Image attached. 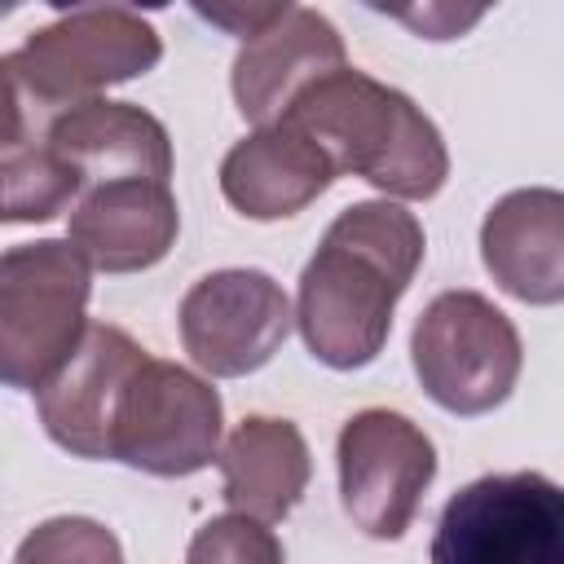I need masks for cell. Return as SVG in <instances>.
Segmentation results:
<instances>
[{"mask_svg": "<svg viewBox=\"0 0 564 564\" xmlns=\"http://www.w3.org/2000/svg\"><path fill=\"white\" fill-rule=\"evenodd\" d=\"M44 141L79 176V194L110 181H159L172 176L167 128L132 101H84L62 110Z\"/></svg>", "mask_w": 564, "mask_h": 564, "instance_id": "12", "label": "cell"}, {"mask_svg": "<svg viewBox=\"0 0 564 564\" xmlns=\"http://www.w3.org/2000/svg\"><path fill=\"white\" fill-rule=\"evenodd\" d=\"M207 22H216V26H225V31H234V35H256L264 22H273L278 13H282V4H225V9H198Z\"/></svg>", "mask_w": 564, "mask_h": 564, "instance_id": "21", "label": "cell"}, {"mask_svg": "<svg viewBox=\"0 0 564 564\" xmlns=\"http://www.w3.org/2000/svg\"><path fill=\"white\" fill-rule=\"evenodd\" d=\"M31 141H44V128L35 123V115H31L26 97H22L9 62L0 57V154H13L22 145H31Z\"/></svg>", "mask_w": 564, "mask_h": 564, "instance_id": "20", "label": "cell"}, {"mask_svg": "<svg viewBox=\"0 0 564 564\" xmlns=\"http://www.w3.org/2000/svg\"><path fill=\"white\" fill-rule=\"evenodd\" d=\"M185 564H286V555L269 524L229 511V516L207 520L189 538Z\"/></svg>", "mask_w": 564, "mask_h": 564, "instance_id": "19", "label": "cell"}, {"mask_svg": "<svg viewBox=\"0 0 564 564\" xmlns=\"http://www.w3.org/2000/svg\"><path fill=\"white\" fill-rule=\"evenodd\" d=\"M480 260L489 278L524 304L564 300V194L533 185L502 194L480 225Z\"/></svg>", "mask_w": 564, "mask_h": 564, "instance_id": "14", "label": "cell"}, {"mask_svg": "<svg viewBox=\"0 0 564 564\" xmlns=\"http://www.w3.org/2000/svg\"><path fill=\"white\" fill-rule=\"evenodd\" d=\"M291 300L260 269H216L181 300V344L212 379L260 370L291 335Z\"/></svg>", "mask_w": 564, "mask_h": 564, "instance_id": "9", "label": "cell"}, {"mask_svg": "<svg viewBox=\"0 0 564 564\" xmlns=\"http://www.w3.org/2000/svg\"><path fill=\"white\" fill-rule=\"evenodd\" d=\"M176 229H181V212L167 185L110 181L75 198L66 242L88 260V269L137 273L172 251Z\"/></svg>", "mask_w": 564, "mask_h": 564, "instance_id": "13", "label": "cell"}, {"mask_svg": "<svg viewBox=\"0 0 564 564\" xmlns=\"http://www.w3.org/2000/svg\"><path fill=\"white\" fill-rule=\"evenodd\" d=\"M216 467L225 476V502L234 516H251L273 524L295 511L308 489L313 458L291 419L251 414L242 419L229 441L216 449Z\"/></svg>", "mask_w": 564, "mask_h": 564, "instance_id": "16", "label": "cell"}, {"mask_svg": "<svg viewBox=\"0 0 564 564\" xmlns=\"http://www.w3.org/2000/svg\"><path fill=\"white\" fill-rule=\"evenodd\" d=\"M93 269L66 238L0 251V383L40 388L88 330Z\"/></svg>", "mask_w": 564, "mask_h": 564, "instance_id": "4", "label": "cell"}, {"mask_svg": "<svg viewBox=\"0 0 564 564\" xmlns=\"http://www.w3.org/2000/svg\"><path fill=\"white\" fill-rule=\"evenodd\" d=\"M432 564H564V494L542 471L463 485L432 533Z\"/></svg>", "mask_w": 564, "mask_h": 564, "instance_id": "6", "label": "cell"}, {"mask_svg": "<svg viewBox=\"0 0 564 564\" xmlns=\"http://www.w3.org/2000/svg\"><path fill=\"white\" fill-rule=\"evenodd\" d=\"M220 449V397L207 379L176 361L145 357L128 379L115 423L110 454L150 476H194Z\"/></svg>", "mask_w": 564, "mask_h": 564, "instance_id": "7", "label": "cell"}, {"mask_svg": "<svg viewBox=\"0 0 564 564\" xmlns=\"http://www.w3.org/2000/svg\"><path fill=\"white\" fill-rule=\"evenodd\" d=\"M150 352L110 322H88L75 352L35 388L44 432L75 458L110 454V423L119 397Z\"/></svg>", "mask_w": 564, "mask_h": 564, "instance_id": "10", "label": "cell"}, {"mask_svg": "<svg viewBox=\"0 0 564 564\" xmlns=\"http://www.w3.org/2000/svg\"><path fill=\"white\" fill-rule=\"evenodd\" d=\"M313 137L335 176L352 172L392 198H432L449 176V154L436 123L397 88L357 66L313 79L282 115Z\"/></svg>", "mask_w": 564, "mask_h": 564, "instance_id": "2", "label": "cell"}, {"mask_svg": "<svg viewBox=\"0 0 564 564\" xmlns=\"http://www.w3.org/2000/svg\"><path fill=\"white\" fill-rule=\"evenodd\" d=\"M410 361L423 392L449 414H489L520 379L524 348L511 317L480 291H441L414 322Z\"/></svg>", "mask_w": 564, "mask_h": 564, "instance_id": "5", "label": "cell"}, {"mask_svg": "<svg viewBox=\"0 0 564 564\" xmlns=\"http://www.w3.org/2000/svg\"><path fill=\"white\" fill-rule=\"evenodd\" d=\"M423 225L401 203H352L300 273L295 326L330 370H361L392 330V308L423 264Z\"/></svg>", "mask_w": 564, "mask_h": 564, "instance_id": "1", "label": "cell"}, {"mask_svg": "<svg viewBox=\"0 0 564 564\" xmlns=\"http://www.w3.org/2000/svg\"><path fill=\"white\" fill-rule=\"evenodd\" d=\"M335 167L326 150L291 123H269L242 137L220 163V194L251 220H282L326 194Z\"/></svg>", "mask_w": 564, "mask_h": 564, "instance_id": "15", "label": "cell"}, {"mask_svg": "<svg viewBox=\"0 0 564 564\" xmlns=\"http://www.w3.org/2000/svg\"><path fill=\"white\" fill-rule=\"evenodd\" d=\"M13 564H123V546L101 520L53 516L18 542Z\"/></svg>", "mask_w": 564, "mask_h": 564, "instance_id": "18", "label": "cell"}, {"mask_svg": "<svg viewBox=\"0 0 564 564\" xmlns=\"http://www.w3.org/2000/svg\"><path fill=\"white\" fill-rule=\"evenodd\" d=\"M339 502L348 520L379 542H392L410 529L432 476L436 445L427 432L397 410H357L339 427Z\"/></svg>", "mask_w": 564, "mask_h": 564, "instance_id": "8", "label": "cell"}, {"mask_svg": "<svg viewBox=\"0 0 564 564\" xmlns=\"http://www.w3.org/2000/svg\"><path fill=\"white\" fill-rule=\"evenodd\" d=\"M339 66H348L339 31L317 9L282 4L273 22L242 40L234 57V101L247 123L269 128L313 79Z\"/></svg>", "mask_w": 564, "mask_h": 564, "instance_id": "11", "label": "cell"}, {"mask_svg": "<svg viewBox=\"0 0 564 564\" xmlns=\"http://www.w3.org/2000/svg\"><path fill=\"white\" fill-rule=\"evenodd\" d=\"M163 57L159 31L123 9V4H93L53 18L48 26L31 31L18 53H9V70L48 132V123L84 101H97L101 88L145 75Z\"/></svg>", "mask_w": 564, "mask_h": 564, "instance_id": "3", "label": "cell"}, {"mask_svg": "<svg viewBox=\"0 0 564 564\" xmlns=\"http://www.w3.org/2000/svg\"><path fill=\"white\" fill-rule=\"evenodd\" d=\"M75 198L79 176L57 159L48 141H31L13 154H0V225L53 220Z\"/></svg>", "mask_w": 564, "mask_h": 564, "instance_id": "17", "label": "cell"}]
</instances>
